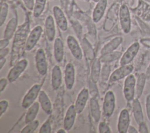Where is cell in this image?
<instances>
[{
    "instance_id": "obj_31",
    "label": "cell",
    "mask_w": 150,
    "mask_h": 133,
    "mask_svg": "<svg viewBox=\"0 0 150 133\" xmlns=\"http://www.w3.org/2000/svg\"><path fill=\"white\" fill-rule=\"evenodd\" d=\"M8 12V5L6 2H2L1 5L0 11V26H1L6 20Z\"/></svg>"
},
{
    "instance_id": "obj_23",
    "label": "cell",
    "mask_w": 150,
    "mask_h": 133,
    "mask_svg": "<svg viewBox=\"0 0 150 133\" xmlns=\"http://www.w3.org/2000/svg\"><path fill=\"white\" fill-rule=\"evenodd\" d=\"M39 104H40L39 102H34L28 108V111L26 112L25 119V123L26 124L35 120V118L39 111Z\"/></svg>"
},
{
    "instance_id": "obj_7",
    "label": "cell",
    "mask_w": 150,
    "mask_h": 133,
    "mask_svg": "<svg viewBox=\"0 0 150 133\" xmlns=\"http://www.w3.org/2000/svg\"><path fill=\"white\" fill-rule=\"evenodd\" d=\"M139 49V44L138 42L133 43L125 51L122 56L120 60V65L124 66L128 64L132 61Z\"/></svg>"
},
{
    "instance_id": "obj_30",
    "label": "cell",
    "mask_w": 150,
    "mask_h": 133,
    "mask_svg": "<svg viewBox=\"0 0 150 133\" xmlns=\"http://www.w3.org/2000/svg\"><path fill=\"white\" fill-rule=\"evenodd\" d=\"M121 56V53L120 52H111L105 55H103L100 58L101 62H111L118 59Z\"/></svg>"
},
{
    "instance_id": "obj_1",
    "label": "cell",
    "mask_w": 150,
    "mask_h": 133,
    "mask_svg": "<svg viewBox=\"0 0 150 133\" xmlns=\"http://www.w3.org/2000/svg\"><path fill=\"white\" fill-rule=\"evenodd\" d=\"M120 22L121 29L124 33H128L131 30V21L130 13L127 6L123 4L121 6L119 12Z\"/></svg>"
},
{
    "instance_id": "obj_14",
    "label": "cell",
    "mask_w": 150,
    "mask_h": 133,
    "mask_svg": "<svg viewBox=\"0 0 150 133\" xmlns=\"http://www.w3.org/2000/svg\"><path fill=\"white\" fill-rule=\"evenodd\" d=\"M76 114L77 113L76 110L75 105H71L68 108L64 118L63 125H64V128L66 130L69 131L72 128L74 124Z\"/></svg>"
},
{
    "instance_id": "obj_6",
    "label": "cell",
    "mask_w": 150,
    "mask_h": 133,
    "mask_svg": "<svg viewBox=\"0 0 150 133\" xmlns=\"http://www.w3.org/2000/svg\"><path fill=\"white\" fill-rule=\"evenodd\" d=\"M42 31V28L39 25L35 26L31 30L25 45V49L27 51L31 50L35 47L40 37Z\"/></svg>"
},
{
    "instance_id": "obj_25",
    "label": "cell",
    "mask_w": 150,
    "mask_h": 133,
    "mask_svg": "<svg viewBox=\"0 0 150 133\" xmlns=\"http://www.w3.org/2000/svg\"><path fill=\"white\" fill-rule=\"evenodd\" d=\"M90 105L91 116L95 122H98L100 119L101 112L97 100L96 98H91Z\"/></svg>"
},
{
    "instance_id": "obj_43",
    "label": "cell",
    "mask_w": 150,
    "mask_h": 133,
    "mask_svg": "<svg viewBox=\"0 0 150 133\" xmlns=\"http://www.w3.org/2000/svg\"><path fill=\"white\" fill-rule=\"evenodd\" d=\"M6 59L5 57L0 59V69H2L4 65L6 63Z\"/></svg>"
},
{
    "instance_id": "obj_35",
    "label": "cell",
    "mask_w": 150,
    "mask_h": 133,
    "mask_svg": "<svg viewBox=\"0 0 150 133\" xmlns=\"http://www.w3.org/2000/svg\"><path fill=\"white\" fill-rule=\"evenodd\" d=\"M25 6L29 10L32 11L34 8L35 2L34 0H23Z\"/></svg>"
},
{
    "instance_id": "obj_29",
    "label": "cell",
    "mask_w": 150,
    "mask_h": 133,
    "mask_svg": "<svg viewBox=\"0 0 150 133\" xmlns=\"http://www.w3.org/2000/svg\"><path fill=\"white\" fill-rule=\"evenodd\" d=\"M39 125L38 120H35L27 124V125L21 130V133H32L33 132Z\"/></svg>"
},
{
    "instance_id": "obj_46",
    "label": "cell",
    "mask_w": 150,
    "mask_h": 133,
    "mask_svg": "<svg viewBox=\"0 0 150 133\" xmlns=\"http://www.w3.org/2000/svg\"><path fill=\"white\" fill-rule=\"evenodd\" d=\"M92 1H94V2H98L100 0H92Z\"/></svg>"
},
{
    "instance_id": "obj_33",
    "label": "cell",
    "mask_w": 150,
    "mask_h": 133,
    "mask_svg": "<svg viewBox=\"0 0 150 133\" xmlns=\"http://www.w3.org/2000/svg\"><path fill=\"white\" fill-rule=\"evenodd\" d=\"M98 130L100 133H111V131L108 125L104 121L100 122L98 126Z\"/></svg>"
},
{
    "instance_id": "obj_32",
    "label": "cell",
    "mask_w": 150,
    "mask_h": 133,
    "mask_svg": "<svg viewBox=\"0 0 150 133\" xmlns=\"http://www.w3.org/2000/svg\"><path fill=\"white\" fill-rule=\"evenodd\" d=\"M51 131H52L51 124L50 121L47 120L41 126L39 129V133H50Z\"/></svg>"
},
{
    "instance_id": "obj_19",
    "label": "cell",
    "mask_w": 150,
    "mask_h": 133,
    "mask_svg": "<svg viewBox=\"0 0 150 133\" xmlns=\"http://www.w3.org/2000/svg\"><path fill=\"white\" fill-rule=\"evenodd\" d=\"M62 75L60 67L56 65L53 67L52 72V88L57 90L62 85Z\"/></svg>"
},
{
    "instance_id": "obj_26",
    "label": "cell",
    "mask_w": 150,
    "mask_h": 133,
    "mask_svg": "<svg viewBox=\"0 0 150 133\" xmlns=\"http://www.w3.org/2000/svg\"><path fill=\"white\" fill-rule=\"evenodd\" d=\"M146 79L145 73H141L137 80L135 84V98H139L143 91L144 87L145 86V80Z\"/></svg>"
},
{
    "instance_id": "obj_11",
    "label": "cell",
    "mask_w": 150,
    "mask_h": 133,
    "mask_svg": "<svg viewBox=\"0 0 150 133\" xmlns=\"http://www.w3.org/2000/svg\"><path fill=\"white\" fill-rule=\"evenodd\" d=\"M67 44L74 57L81 60L83 57V53L76 39L71 35H69L67 38Z\"/></svg>"
},
{
    "instance_id": "obj_13",
    "label": "cell",
    "mask_w": 150,
    "mask_h": 133,
    "mask_svg": "<svg viewBox=\"0 0 150 133\" xmlns=\"http://www.w3.org/2000/svg\"><path fill=\"white\" fill-rule=\"evenodd\" d=\"M75 81V69L74 66L69 63L67 64L64 70V82L67 90L72 89Z\"/></svg>"
},
{
    "instance_id": "obj_37",
    "label": "cell",
    "mask_w": 150,
    "mask_h": 133,
    "mask_svg": "<svg viewBox=\"0 0 150 133\" xmlns=\"http://www.w3.org/2000/svg\"><path fill=\"white\" fill-rule=\"evenodd\" d=\"M139 133H148V129L146 124L143 122L139 124Z\"/></svg>"
},
{
    "instance_id": "obj_44",
    "label": "cell",
    "mask_w": 150,
    "mask_h": 133,
    "mask_svg": "<svg viewBox=\"0 0 150 133\" xmlns=\"http://www.w3.org/2000/svg\"><path fill=\"white\" fill-rule=\"evenodd\" d=\"M145 75H146V79H150V63L146 69V71L145 72Z\"/></svg>"
},
{
    "instance_id": "obj_15",
    "label": "cell",
    "mask_w": 150,
    "mask_h": 133,
    "mask_svg": "<svg viewBox=\"0 0 150 133\" xmlns=\"http://www.w3.org/2000/svg\"><path fill=\"white\" fill-rule=\"evenodd\" d=\"M89 93L87 88H83L79 94L75 103V108L77 114L82 112L88 99Z\"/></svg>"
},
{
    "instance_id": "obj_8",
    "label": "cell",
    "mask_w": 150,
    "mask_h": 133,
    "mask_svg": "<svg viewBox=\"0 0 150 133\" xmlns=\"http://www.w3.org/2000/svg\"><path fill=\"white\" fill-rule=\"evenodd\" d=\"M35 63L36 69L40 74L44 76L47 71V63L45 53L42 49H39L36 53Z\"/></svg>"
},
{
    "instance_id": "obj_36",
    "label": "cell",
    "mask_w": 150,
    "mask_h": 133,
    "mask_svg": "<svg viewBox=\"0 0 150 133\" xmlns=\"http://www.w3.org/2000/svg\"><path fill=\"white\" fill-rule=\"evenodd\" d=\"M146 112L147 117L150 121V94L146 97Z\"/></svg>"
},
{
    "instance_id": "obj_22",
    "label": "cell",
    "mask_w": 150,
    "mask_h": 133,
    "mask_svg": "<svg viewBox=\"0 0 150 133\" xmlns=\"http://www.w3.org/2000/svg\"><path fill=\"white\" fill-rule=\"evenodd\" d=\"M54 56L55 60L60 63L63 59L64 56V45L61 39L57 37L54 42Z\"/></svg>"
},
{
    "instance_id": "obj_17",
    "label": "cell",
    "mask_w": 150,
    "mask_h": 133,
    "mask_svg": "<svg viewBox=\"0 0 150 133\" xmlns=\"http://www.w3.org/2000/svg\"><path fill=\"white\" fill-rule=\"evenodd\" d=\"M107 5V0H100L94 9L93 12V21L95 23L98 22L103 18Z\"/></svg>"
},
{
    "instance_id": "obj_45",
    "label": "cell",
    "mask_w": 150,
    "mask_h": 133,
    "mask_svg": "<svg viewBox=\"0 0 150 133\" xmlns=\"http://www.w3.org/2000/svg\"><path fill=\"white\" fill-rule=\"evenodd\" d=\"M65 129H60L57 131V133H66Z\"/></svg>"
},
{
    "instance_id": "obj_21",
    "label": "cell",
    "mask_w": 150,
    "mask_h": 133,
    "mask_svg": "<svg viewBox=\"0 0 150 133\" xmlns=\"http://www.w3.org/2000/svg\"><path fill=\"white\" fill-rule=\"evenodd\" d=\"M132 113L134 119L138 125L144 122V115L142 107L138 98H135L132 101Z\"/></svg>"
},
{
    "instance_id": "obj_20",
    "label": "cell",
    "mask_w": 150,
    "mask_h": 133,
    "mask_svg": "<svg viewBox=\"0 0 150 133\" xmlns=\"http://www.w3.org/2000/svg\"><path fill=\"white\" fill-rule=\"evenodd\" d=\"M122 37L121 36H118L114 38L108 43H107L101 49V52H100L101 54L103 56L109 53L112 52L115 49H116L119 46V45L122 43Z\"/></svg>"
},
{
    "instance_id": "obj_4",
    "label": "cell",
    "mask_w": 150,
    "mask_h": 133,
    "mask_svg": "<svg viewBox=\"0 0 150 133\" xmlns=\"http://www.w3.org/2000/svg\"><path fill=\"white\" fill-rule=\"evenodd\" d=\"M41 89V85L34 84L26 94L22 102V107L25 109H28L35 101Z\"/></svg>"
},
{
    "instance_id": "obj_2",
    "label": "cell",
    "mask_w": 150,
    "mask_h": 133,
    "mask_svg": "<svg viewBox=\"0 0 150 133\" xmlns=\"http://www.w3.org/2000/svg\"><path fill=\"white\" fill-rule=\"evenodd\" d=\"M115 106V98L114 93L108 91L106 93L103 104V113L105 117H110L114 112Z\"/></svg>"
},
{
    "instance_id": "obj_38",
    "label": "cell",
    "mask_w": 150,
    "mask_h": 133,
    "mask_svg": "<svg viewBox=\"0 0 150 133\" xmlns=\"http://www.w3.org/2000/svg\"><path fill=\"white\" fill-rule=\"evenodd\" d=\"M8 81L5 78H2L0 80V91L2 93L5 88L6 85H7Z\"/></svg>"
},
{
    "instance_id": "obj_3",
    "label": "cell",
    "mask_w": 150,
    "mask_h": 133,
    "mask_svg": "<svg viewBox=\"0 0 150 133\" xmlns=\"http://www.w3.org/2000/svg\"><path fill=\"white\" fill-rule=\"evenodd\" d=\"M136 81L135 77L133 74H129L127 76L124 84V95L125 98L128 101H131L135 97Z\"/></svg>"
},
{
    "instance_id": "obj_39",
    "label": "cell",
    "mask_w": 150,
    "mask_h": 133,
    "mask_svg": "<svg viewBox=\"0 0 150 133\" xmlns=\"http://www.w3.org/2000/svg\"><path fill=\"white\" fill-rule=\"evenodd\" d=\"M9 42L8 39H1L0 40V50H2L4 48H5L9 44Z\"/></svg>"
},
{
    "instance_id": "obj_12",
    "label": "cell",
    "mask_w": 150,
    "mask_h": 133,
    "mask_svg": "<svg viewBox=\"0 0 150 133\" xmlns=\"http://www.w3.org/2000/svg\"><path fill=\"white\" fill-rule=\"evenodd\" d=\"M130 123V118L129 112L127 109L121 110L117 124L118 131L120 133H126L128 131Z\"/></svg>"
},
{
    "instance_id": "obj_18",
    "label": "cell",
    "mask_w": 150,
    "mask_h": 133,
    "mask_svg": "<svg viewBox=\"0 0 150 133\" xmlns=\"http://www.w3.org/2000/svg\"><path fill=\"white\" fill-rule=\"evenodd\" d=\"M39 103L43 110L47 114H50L52 112V107L50 100L43 90H40L38 96Z\"/></svg>"
},
{
    "instance_id": "obj_5",
    "label": "cell",
    "mask_w": 150,
    "mask_h": 133,
    "mask_svg": "<svg viewBox=\"0 0 150 133\" xmlns=\"http://www.w3.org/2000/svg\"><path fill=\"white\" fill-rule=\"evenodd\" d=\"M28 62L26 59H22L17 62L8 73L7 76L8 81L11 83L16 81L21 76V74L25 71L28 66Z\"/></svg>"
},
{
    "instance_id": "obj_42",
    "label": "cell",
    "mask_w": 150,
    "mask_h": 133,
    "mask_svg": "<svg viewBox=\"0 0 150 133\" xmlns=\"http://www.w3.org/2000/svg\"><path fill=\"white\" fill-rule=\"evenodd\" d=\"M127 132H129V133H137L138 131H137V129L134 127H132L131 125H129V127H128Z\"/></svg>"
},
{
    "instance_id": "obj_24",
    "label": "cell",
    "mask_w": 150,
    "mask_h": 133,
    "mask_svg": "<svg viewBox=\"0 0 150 133\" xmlns=\"http://www.w3.org/2000/svg\"><path fill=\"white\" fill-rule=\"evenodd\" d=\"M18 23V19L16 18H12L8 22L6 29L4 32V39L10 40L13 36L16 30Z\"/></svg>"
},
{
    "instance_id": "obj_10",
    "label": "cell",
    "mask_w": 150,
    "mask_h": 133,
    "mask_svg": "<svg viewBox=\"0 0 150 133\" xmlns=\"http://www.w3.org/2000/svg\"><path fill=\"white\" fill-rule=\"evenodd\" d=\"M53 12L56 24L58 27L62 31L67 30L68 28L67 21L63 11L59 6H54L53 8Z\"/></svg>"
},
{
    "instance_id": "obj_9",
    "label": "cell",
    "mask_w": 150,
    "mask_h": 133,
    "mask_svg": "<svg viewBox=\"0 0 150 133\" xmlns=\"http://www.w3.org/2000/svg\"><path fill=\"white\" fill-rule=\"evenodd\" d=\"M134 67L131 64L121 66L112 72L110 77V82H114L128 76L133 71Z\"/></svg>"
},
{
    "instance_id": "obj_41",
    "label": "cell",
    "mask_w": 150,
    "mask_h": 133,
    "mask_svg": "<svg viewBox=\"0 0 150 133\" xmlns=\"http://www.w3.org/2000/svg\"><path fill=\"white\" fill-rule=\"evenodd\" d=\"M141 42L142 43V45H144L145 46L148 47H150V39H142L141 40Z\"/></svg>"
},
{
    "instance_id": "obj_40",
    "label": "cell",
    "mask_w": 150,
    "mask_h": 133,
    "mask_svg": "<svg viewBox=\"0 0 150 133\" xmlns=\"http://www.w3.org/2000/svg\"><path fill=\"white\" fill-rule=\"evenodd\" d=\"M9 49L8 48H4L2 50H1V52H0V59L1 58H4L9 53Z\"/></svg>"
},
{
    "instance_id": "obj_27",
    "label": "cell",
    "mask_w": 150,
    "mask_h": 133,
    "mask_svg": "<svg viewBox=\"0 0 150 133\" xmlns=\"http://www.w3.org/2000/svg\"><path fill=\"white\" fill-rule=\"evenodd\" d=\"M100 60L96 59L94 60L91 67V79L93 83H97L98 80L100 72Z\"/></svg>"
},
{
    "instance_id": "obj_16",
    "label": "cell",
    "mask_w": 150,
    "mask_h": 133,
    "mask_svg": "<svg viewBox=\"0 0 150 133\" xmlns=\"http://www.w3.org/2000/svg\"><path fill=\"white\" fill-rule=\"evenodd\" d=\"M45 28L47 39L50 42L53 41L56 35V29L54 21L52 15H49L47 16L45 20Z\"/></svg>"
},
{
    "instance_id": "obj_28",
    "label": "cell",
    "mask_w": 150,
    "mask_h": 133,
    "mask_svg": "<svg viewBox=\"0 0 150 133\" xmlns=\"http://www.w3.org/2000/svg\"><path fill=\"white\" fill-rule=\"evenodd\" d=\"M47 0H35L33 8V16L38 18L43 12Z\"/></svg>"
},
{
    "instance_id": "obj_34",
    "label": "cell",
    "mask_w": 150,
    "mask_h": 133,
    "mask_svg": "<svg viewBox=\"0 0 150 133\" xmlns=\"http://www.w3.org/2000/svg\"><path fill=\"white\" fill-rule=\"evenodd\" d=\"M9 103L7 100H3L0 102V116H2V114L6 111Z\"/></svg>"
}]
</instances>
